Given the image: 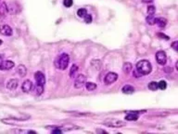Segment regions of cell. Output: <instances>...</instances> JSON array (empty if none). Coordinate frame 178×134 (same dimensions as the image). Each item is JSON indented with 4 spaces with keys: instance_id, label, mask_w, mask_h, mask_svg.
Wrapping results in <instances>:
<instances>
[{
    "instance_id": "cell-1",
    "label": "cell",
    "mask_w": 178,
    "mask_h": 134,
    "mask_svg": "<svg viewBox=\"0 0 178 134\" xmlns=\"http://www.w3.org/2000/svg\"><path fill=\"white\" fill-rule=\"evenodd\" d=\"M70 62V57L67 53H62L59 56H58L55 60V66L57 69L59 70H65L69 65Z\"/></svg>"
},
{
    "instance_id": "cell-2",
    "label": "cell",
    "mask_w": 178,
    "mask_h": 134,
    "mask_svg": "<svg viewBox=\"0 0 178 134\" xmlns=\"http://www.w3.org/2000/svg\"><path fill=\"white\" fill-rule=\"evenodd\" d=\"M152 70L151 64L147 60H141L136 64V71L141 76L143 74H148Z\"/></svg>"
},
{
    "instance_id": "cell-3",
    "label": "cell",
    "mask_w": 178,
    "mask_h": 134,
    "mask_svg": "<svg viewBox=\"0 0 178 134\" xmlns=\"http://www.w3.org/2000/svg\"><path fill=\"white\" fill-rule=\"evenodd\" d=\"M102 124L109 128H122V127H124V126H125V122L112 118V119H107Z\"/></svg>"
},
{
    "instance_id": "cell-4",
    "label": "cell",
    "mask_w": 178,
    "mask_h": 134,
    "mask_svg": "<svg viewBox=\"0 0 178 134\" xmlns=\"http://www.w3.org/2000/svg\"><path fill=\"white\" fill-rule=\"evenodd\" d=\"M86 82V76L85 74H79V76L76 77V79L74 81V88L75 89H81L83 86L85 84Z\"/></svg>"
},
{
    "instance_id": "cell-5",
    "label": "cell",
    "mask_w": 178,
    "mask_h": 134,
    "mask_svg": "<svg viewBox=\"0 0 178 134\" xmlns=\"http://www.w3.org/2000/svg\"><path fill=\"white\" fill-rule=\"evenodd\" d=\"M117 78H118V74L116 73L110 72V73H108L106 74L104 82H105L106 85H110V84L114 83V82L117 80Z\"/></svg>"
},
{
    "instance_id": "cell-6",
    "label": "cell",
    "mask_w": 178,
    "mask_h": 134,
    "mask_svg": "<svg viewBox=\"0 0 178 134\" xmlns=\"http://www.w3.org/2000/svg\"><path fill=\"white\" fill-rule=\"evenodd\" d=\"M156 60L158 62V64L161 65H164L167 62V56L164 51H158L156 53Z\"/></svg>"
},
{
    "instance_id": "cell-7",
    "label": "cell",
    "mask_w": 178,
    "mask_h": 134,
    "mask_svg": "<svg viewBox=\"0 0 178 134\" xmlns=\"http://www.w3.org/2000/svg\"><path fill=\"white\" fill-rule=\"evenodd\" d=\"M34 79L36 81V84L38 85H43L44 86L45 83H46V77H45V74H43L40 71H38L34 74Z\"/></svg>"
},
{
    "instance_id": "cell-8",
    "label": "cell",
    "mask_w": 178,
    "mask_h": 134,
    "mask_svg": "<svg viewBox=\"0 0 178 134\" xmlns=\"http://www.w3.org/2000/svg\"><path fill=\"white\" fill-rule=\"evenodd\" d=\"M32 89H33V83H32V81L27 79L25 80L24 82L22 83V86H21V90L23 92L25 93H29L32 91Z\"/></svg>"
},
{
    "instance_id": "cell-9",
    "label": "cell",
    "mask_w": 178,
    "mask_h": 134,
    "mask_svg": "<svg viewBox=\"0 0 178 134\" xmlns=\"http://www.w3.org/2000/svg\"><path fill=\"white\" fill-rule=\"evenodd\" d=\"M0 34H2L4 35H7V37H10L12 35V29L11 27L7 24H3L0 26Z\"/></svg>"
},
{
    "instance_id": "cell-10",
    "label": "cell",
    "mask_w": 178,
    "mask_h": 134,
    "mask_svg": "<svg viewBox=\"0 0 178 134\" xmlns=\"http://www.w3.org/2000/svg\"><path fill=\"white\" fill-rule=\"evenodd\" d=\"M18 85H19L18 79H9L7 83V88L10 90H14L17 89Z\"/></svg>"
},
{
    "instance_id": "cell-11",
    "label": "cell",
    "mask_w": 178,
    "mask_h": 134,
    "mask_svg": "<svg viewBox=\"0 0 178 134\" xmlns=\"http://www.w3.org/2000/svg\"><path fill=\"white\" fill-rule=\"evenodd\" d=\"M7 4L4 2L2 3V5L0 6V18L1 19H4L6 16H7Z\"/></svg>"
},
{
    "instance_id": "cell-12",
    "label": "cell",
    "mask_w": 178,
    "mask_h": 134,
    "mask_svg": "<svg viewBox=\"0 0 178 134\" xmlns=\"http://www.w3.org/2000/svg\"><path fill=\"white\" fill-rule=\"evenodd\" d=\"M14 62L11 61H5L2 64V70H10L14 67Z\"/></svg>"
},
{
    "instance_id": "cell-13",
    "label": "cell",
    "mask_w": 178,
    "mask_h": 134,
    "mask_svg": "<svg viewBox=\"0 0 178 134\" xmlns=\"http://www.w3.org/2000/svg\"><path fill=\"white\" fill-rule=\"evenodd\" d=\"M122 91L124 94H133L134 92V88L131 85H125L124 88L122 89Z\"/></svg>"
},
{
    "instance_id": "cell-14",
    "label": "cell",
    "mask_w": 178,
    "mask_h": 134,
    "mask_svg": "<svg viewBox=\"0 0 178 134\" xmlns=\"http://www.w3.org/2000/svg\"><path fill=\"white\" fill-rule=\"evenodd\" d=\"M155 23H157L161 28H163V27H165L166 24H167V20H166L165 18H156Z\"/></svg>"
},
{
    "instance_id": "cell-15",
    "label": "cell",
    "mask_w": 178,
    "mask_h": 134,
    "mask_svg": "<svg viewBox=\"0 0 178 134\" xmlns=\"http://www.w3.org/2000/svg\"><path fill=\"white\" fill-rule=\"evenodd\" d=\"M124 119L128 120V121H136L138 119V115L137 114H134V113H129L128 115L125 116Z\"/></svg>"
},
{
    "instance_id": "cell-16",
    "label": "cell",
    "mask_w": 178,
    "mask_h": 134,
    "mask_svg": "<svg viewBox=\"0 0 178 134\" xmlns=\"http://www.w3.org/2000/svg\"><path fill=\"white\" fill-rule=\"evenodd\" d=\"M18 73L21 76H25L26 74H27V69L24 65L22 64H19V67H18Z\"/></svg>"
},
{
    "instance_id": "cell-17",
    "label": "cell",
    "mask_w": 178,
    "mask_h": 134,
    "mask_svg": "<svg viewBox=\"0 0 178 134\" xmlns=\"http://www.w3.org/2000/svg\"><path fill=\"white\" fill-rule=\"evenodd\" d=\"M132 69H133V65L130 64V62H125L124 66H122V71H124L125 74H129L132 71Z\"/></svg>"
},
{
    "instance_id": "cell-18",
    "label": "cell",
    "mask_w": 178,
    "mask_h": 134,
    "mask_svg": "<svg viewBox=\"0 0 178 134\" xmlns=\"http://www.w3.org/2000/svg\"><path fill=\"white\" fill-rule=\"evenodd\" d=\"M85 87H86V89L89 90V91H93L97 89V84L93 83V82H87V83L85 84Z\"/></svg>"
},
{
    "instance_id": "cell-19",
    "label": "cell",
    "mask_w": 178,
    "mask_h": 134,
    "mask_svg": "<svg viewBox=\"0 0 178 134\" xmlns=\"http://www.w3.org/2000/svg\"><path fill=\"white\" fill-rule=\"evenodd\" d=\"M78 71V65L76 64H73L72 67H71V70H70V76L71 77H74V76L76 74Z\"/></svg>"
},
{
    "instance_id": "cell-20",
    "label": "cell",
    "mask_w": 178,
    "mask_h": 134,
    "mask_svg": "<svg viewBox=\"0 0 178 134\" xmlns=\"http://www.w3.org/2000/svg\"><path fill=\"white\" fill-rule=\"evenodd\" d=\"M146 21H147V22L149 25H153V24H155L156 18H154V15H148L147 19H146Z\"/></svg>"
},
{
    "instance_id": "cell-21",
    "label": "cell",
    "mask_w": 178,
    "mask_h": 134,
    "mask_svg": "<svg viewBox=\"0 0 178 134\" xmlns=\"http://www.w3.org/2000/svg\"><path fill=\"white\" fill-rule=\"evenodd\" d=\"M36 89V90H35V92H36V95L40 96L41 94L44 92V86L36 84V89Z\"/></svg>"
},
{
    "instance_id": "cell-22",
    "label": "cell",
    "mask_w": 178,
    "mask_h": 134,
    "mask_svg": "<svg viewBox=\"0 0 178 134\" xmlns=\"http://www.w3.org/2000/svg\"><path fill=\"white\" fill-rule=\"evenodd\" d=\"M167 88V83L164 80H161L159 83H158V89H160L161 90H164Z\"/></svg>"
},
{
    "instance_id": "cell-23",
    "label": "cell",
    "mask_w": 178,
    "mask_h": 134,
    "mask_svg": "<svg viewBox=\"0 0 178 134\" xmlns=\"http://www.w3.org/2000/svg\"><path fill=\"white\" fill-rule=\"evenodd\" d=\"M148 89H151V90H157L158 89V83L156 81H151L148 85Z\"/></svg>"
},
{
    "instance_id": "cell-24",
    "label": "cell",
    "mask_w": 178,
    "mask_h": 134,
    "mask_svg": "<svg viewBox=\"0 0 178 134\" xmlns=\"http://www.w3.org/2000/svg\"><path fill=\"white\" fill-rule=\"evenodd\" d=\"M86 14H87V11H86L85 9H80L77 10V15L80 18H84Z\"/></svg>"
},
{
    "instance_id": "cell-25",
    "label": "cell",
    "mask_w": 178,
    "mask_h": 134,
    "mask_svg": "<svg viewBox=\"0 0 178 134\" xmlns=\"http://www.w3.org/2000/svg\"><path fill=\"white\" fill-rule=\"evenodd\" d=\"M156 12V7L154 6H148V15H154Z\"/></svg>"
},
{
    "instance_id": "cell-26",
    "label": "cell",
    "mask_w": 178,
    "mask_h": 134,
    "mask_svg": "<svg viewBox=\"0 0 178 134\" xmlns=\"http://www.w3.org/2000/svg\"><path fill=\"white\" fill-rule=\"evenodd\" d=\"M73 4V0H63V5L67 7H72Z\"/></svg>"
},
{
    "instance_id": "cell-27",
    "label": "cell",
    "mask_w": 178,
    "mask_h": 134,
    "mask_svg": "<svg viewBox=\"0 0 178 134\" xmlns=\"http://www.w3.org/2000/svg\"><path fill=\"white\" fill-rule=\"evenodd\" d=\"M84 20H85V22H86V23H90V22H92V16H91L90 14H86L85 16L84 17Z\"/></svg>"
},
{
    "instance_id": "cell-28",
    "label": "cell",
    "mask_w": 178,
    "mask_h": 134,
    "mask_svg": "<svg viewBox=\"0 0 178 134\" xmlns=\"http://www.w3.org/2000/svg\"><path fill=\"white\" fill-rule=\"evenodd\" d=\"M157 35L158 37H160V38H163V39L164 38V39H166V40H169V37H167V35H165L161 34V33H158Z\"/></svg>"
},
{
    "instance_id": "cell-29",
    "label": "cell",
    "mask_w": 178,
    "mask_h": 134,
    "mask_svg": "<svg viewBox=\"0 0 178 134\" xmlns=\"http://www.w3.org/2000/svg\"><path fill=\"white\" fill-rule=\"evenodd\" d=\"M171 46H172V48H173V49H175V51L178 50V42H177V41H175Z\"/></svg>"
},
{
    "instance_id": "cell-30",
    "label": "cell",
    "mask_w": 178,
    "mask_h": 134,
    "mask_svg": "<svg viewBox=\"0 0 178 134\" xmlns=\"http://www.w3.org/2000/svg\"><path fill=\"white\" fill-rule=\"evenodd\" d=\"M52 133H61V131L60 129H54V131H52Z\"/></svg>"
},
{
    "instance_id": "cell-31",
    "label": "cell",
    "mask_w": 178,
    "mask_h": 134,
    "mask_svg": "<svg viewBox=\"0 0 178 134\" xmlns=\"http://www.w3.org/2000/svg\"><path fill=\"white\" fill-rule=\"evenodd\" d=\"M3 59H2V57L0 56V70H2V64H3Z\"/></svg>"
},
{
    "instance_id": "cell-32",
    "label": "cell",
    "mask_w": 178,
    "mask_h": 134,
    "mask_svg": "<svg viewBox=\"0 0 178 134\" xmlns=\"http://www.w3.org/2000/svg\"><path fill=\"white\" fill-rule=\"evenodd\" d=\"M166 71H167V72H172L173 69L170 68V66H167V67H166Z\"/></svg>"
},
{
    "instance_id": "cell-33",
    "label": "cell",
    "mask_w": 178,
    "mask_h": 134,
    "mask_svg": "<svg viewBox=\"0 0 178 134\" xmlns=\"http://www.w3.org/2000/svg\"><path fill=\"white\" fill-rule=\"evenodd\" d=\"M144 3H150V2H152L153 0H142Z\"/></svg>"
},
{
    "instance_id": "cell-34",
    "label": "cell",
    "mask_w": 178,
    "mask_h": 134,
    "mask_svg": "<svg viewBox=\"0 0 178 134\" xmlns=\"http://www.w3.org/2000/svg\"><path fill=\"white\" fill-rule=\"evenodd\" d=\"M28 132H29V133H36V132H35V131H29Z\"/></svg>"
},
{
    "instance_id": "cell-35",
    "label": "cell",
    "mask_w": 178,
    "mask_h": 134,
    "mask_svg": "<svg viewBox=\"0 0 178 134\" xmlns=\"http://www.w3.org/2000/svg\"><path fill=\"white\" fill-rule=\"evenodd\" d=\"M2 43H3V41L1 40V39H0V45H1V44H2Z\"/></svg>"
}]
</instances>
